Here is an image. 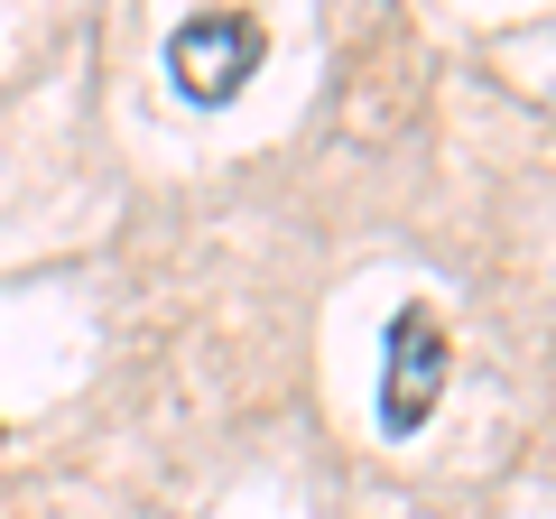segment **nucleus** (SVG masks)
Here are the masks:
<instances>
[{"label": "nucleus", "mask_w": 556, "mask_h": 519, "mask_svg": "<svg viewBox=\"0 0 556 519\" xmlns=\"http://www.w3.org/2000/svg\"><path fill=\"white\" fill-rule=\"evenodd\" d=\"M260 56H269V28H260L251 10H195V20H177V38H167V84H177L186 102H232L241 84L260 75Z\"/></svg>", "instance_id": "nucleus-1"}, {"label": "nucleus", "mask_w": 556, "mask_h": 519, "mask_svg": "<svg viewBox=\"0 0 556 519\" xmlns=\"http://www.w3.org/2000/svg\"><path fill=\"white\" fill-rule=\"evenodd\" d=\"M445 325L427 316V306H399L390 316V371H380V427L390 436H417V427L437 418L445 400Z\"/></svg>", "instance_id": "nucleus-2"}]
</instances>
